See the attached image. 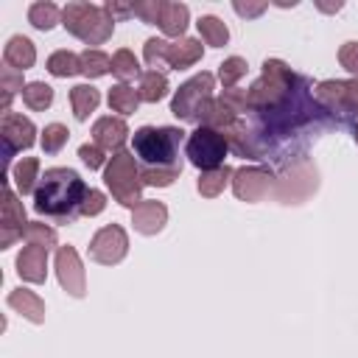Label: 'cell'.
Here are the masks:
<instances>
[{
	"label": "cell",
	"instance_id": "cell-1",
	"mask_svg": "<svg viewBox=\"0 0 358 358\" xmlns=\"http://www.w3.org/2000/svg\"><path fill=\"white\" fill-rule=\"evenodd\" d=\"M87 190L90 187L73 168H48L34 190V210L39 215L70 221L81 210Z\"/></svg>",
	"mask_w": 358,
	"mask_h": 358
},
{
	"label": "cell",
	"instance_id": "cell-2",
	"mask_svg": "<svg viewBox=\"0 0 358 358\" xmlns=\"http://www.w3.org/2000/svg\"><path fill=\"white\" fill-rule=\"evenodd\" d=\"M185 131L176 126H143L131 137V148L143 168H182L179 145Z\"/></svg>",
	"mask_w": 358,
	"mask_h": 358
},
{
	"label": "cell",
	"instance_id": "cell-3",
	"mask_svg": "<svg viewBox=\"0 0 358 358\" xmlns=\"http://www.w3.org/2000/svg\"><path fill=\"white\" fill-rule=\"evenodd\" d=\"M62 25L87 45H101L115 31V20L109 17V11L92 3H67L62 11Z\"/></svg>",
	"mask_w": 358,
	"mask_h": 358
},
{
	"label": "cell",
	"instance_id": "cell-4",
	"mask_svg": "<svg viewBox=\"0 0 358 358\" xmlns=\"http://www.w3.org/2000/svg\"><path fill=\"white\" fill-rule=\"evenodd\" d=\"M103 182L112 190V196L123 204V207H137L140 204V190H143V179H140V168L134 162V154L129 151H117L106 171H103Z\"/></svg>",
	"mask_w": 358,
	"mask_h": 358
},
{
	"label": "cell",
	"instance_id": "cell-5",
	"mask_svg": "<svg viewBox=\"0 0 358 358\" xmlns=\"http://www.w3.org/2000/svg\"><path fill=\"white\" fill-rule=\"evenodd\" d=\"M227 151H229V143H227L224 131L199 126V129L187 137V159H190V165H196L201 173L221 168Z\"/></svg>",
	"mask_w": 358,
	"mask_h": 358
},
{
	"label": "cell",
	"instance_id": "cell-6",
	"mask_svg": "<svg viewBox=\"0 0 358 358\" xmlns=\"http://www.w3.org/2000/svg\"><path fill=\"white\" fill-rule=\"evenodd\" d=\"M213 87H215L213 73H199V76L187 78V81L176 90V95H173L171 112H173L179 120H196L199 106H201L207 98H213Z\"/></svg>",
	"mask_w": 358,
	"mask_h": 358
},
{
	"label": "cell",
	"instance_id": "cell-7",
	"mask_svg": "<svg viewBox=\"0 0 358 358\" xmlns=\"http://www.w3.org/2000/svg\"><path fill=\"white\" fill-rule=\"evenodd\" d=\"M319 185V176H316V168L308 162V159H299L294 165L285 168V173L277 179V196L282 201H299L305 199L308 193H313Z\"/></svg>",
	"mask_w": 358,
	"mask_h": 358
},
{
	"label": "cell",
	"instance_id": "cell-8",
	"mask_svg": "<svg viewBox=\"0 0 358 358\" xmlns=\"http://www.w3.org/2000/svg\"><path fill=\"white\" fill-rule=\"evenodd\" d=\"M129 252V238L126 229L120 224H109L103 229L95 232V238L90 241V257L101 266H115L126 257Z\"/></svg>",
	"mask_w": 358,
	"mask_h": 358
},
{
	"label": "cell",
	"instance_id": "cell-9",
	"mask_svg": "<svg viewBox=\"0 0 358 358\" xmlns=\"http://www.w3.org/2000/svg\"><path fill=\"white\" fill-rule=\"evenodd\" d=\"M56 277H59V285H62L70 296L81 299V296L87 294L84 266H81L78 252H76L73 246H59V252H56Z\"/></svg>",
	"mask_w": 358,
	"mask_h": 358
},
{
	"label": "cell",
	"instance_id": "cell-10",
	"mask_svg": "<svg viewBox=\"0 0 358 358\" xmlns=\"http://www.w3.org/2000/svg\"><path fill=\"white\" fill-rule=\"evenodd\" d=\"M271 185H274V176L266 168H257V165L238 168L232 173V190H235V196L241 201H260V199H266Z\"/></svg>",
	"mask_w": 358,
	"mask_h": 358
},
{
	"label": "cell",
	"instance_id": "cell-11",
	"mask_svg": "<svg viewBox=\"0 0 358 358\" xmlns=\"http://www.w3.org/2000/svg\"><path fill=\"white\" fill-rule=\"evenodd\" d=\"M28 221H25V210H22V201L17 199V193L6 185L3 187V210H0V246H11L17 238H22Z\"/></svg>",
	"mask_w": 358,
	"mask_h": 358
},
{
	"label": "cell",
	"instance_id": "cell-12",
	"mask_svg": "<svg viewBox=\"0 0 358 358\" xmlns=\"http://www.w3.org/2000/svg\"><path fill=\"white\" fill-rule=\"evenodd\" d=\"M0 134H3V145H6V157H11L14 151H22V148H31L34 145V123L17 112H3V120H0Z\"/></svg>",
	"mask_w": 358,
	"mask_h": 358
},
{
	"label": "cell",
	"instance_id": "cell-13",
	"mask_svg": "<svg viewBox=\"0 0 358 358\" xmlns=\"http://www.w3.org/2000/svg\"><path fill=\"white\" fill-rule=\"evenodd\" d=\"M168 221V207L157 199H145L131 210V224L140 235H157Z\"/></svg>",
	"mask_w": 358,
	"mask_h": 358
},
{
	"label": "cell",
	"instance_id": "cell-14",
	"mask_svg": "<svg viewBox=\"0 0 358 358\" xmlns=\"http://www.w3.org/2000/svg\"><path fill=\"white\" fill-rule=\"evenodd\" d=\"M92 137H95V143L103 148V151H123V143H126V137H129V126L123 123V117H112V115H106V117H98L95 120V126H92Z\"/></svg>",
	"mask_w": 358,
	"mask_h": 358
},
{
	"label": "cell",
	"instance_id": "cell-15",
	"mask_svg": "<svg viewBox=\"0 0 358 358\" xmlns=\"http://www.w3.org/2000/svg\"><path fill=\"white\" fill-rule=\"evenodd\" d=\"M196 120L199 126H207V129H215V131H227L238 123V115L224 103V98H207L199 112H196Z\"/></svg>",
	"mask_w": 358,
	"mask_h": 358
},
{
	"label": "cell",
	"instance_id": "cell-16",
	"mask_svg": "<svg viewBox=\"0 0 358 358\" xmlns=\"http://www.w3.org/2000/svg\"><path fill=\"white\" fill-rule=\"evenodd\" d=\"M17 274L28 282H45V277H48V249L25 246L17 255Z\"/></svg>",
	"mask_w": 358,
	"mask_h": 358
},
{
	"label": "cell",
	"instance_id": "cell-17",
	"mask_svg": "<svg viewBox=\"0 0 358 358\" xmlns=\"http://www.w3.org/2000/svg\"><path fill=\"white\" fill-rule=\"evenodd\" d=\"M6 302H8V308H14L17 313H22L28 322H34V324H42L45 322V302L34 294V291H28V288H14L8 296H6Z\"/></svg>",
	"mask_w": 358,
	"mask_h": 358
},
{
	"label": "cell",
	"instance_id": "cell-18",
	"mask_svg": "<svg viewBox=\"0 0 358 358\" xmlns=\"http://www.w3.org/2000/svg\"><path fill=\"white\" fill-rule=\"evenodd\" d=\"M3 62L8 64V67H14V70H28V67H34V62H36V48H34V42L28 39V36H11L8 39V45H6V50H3Z\"/></svg>",
	"mask_w": 358,
	"mask_h": 358
},
{
	"label": "cell",
	"instance_id": "cell-19",
	"mask_svg": "<svg viewBox=\"0 0 358 358\" xmlns=\"http://www.w3.org/2000/svg\"><path fill=\"white\" fill-rule=\"evenodd\" d=\"M316 101L322 106H327L330 112H338L341 117H350V106H347V84L344 81H319L316 84Z\"/></svg>",
	"mask_w": 358,
	"mask_h": 358
},
{
	"label": "cell",
	"instance_id": "cell-20",
	"mask_svg": "<svg viewBox=\"0 0 358 358\" xmlns=\"http://www.w3.org/2000/svg\"><path fill=\"white\" fill-rule=\"evenodd\" d=\"M199 59H201V42L199 39H176L173 45H168L165 64L171 70H185V67L196 64Z\"/></svg>",
	"mask_w": 358,
	"mask_h": 358
},
{
	"label": "cell",
	"instance_id": "cell-21",
	"mask_svg": "<svg viewBox=\"0 0 358 358\" xmlns=\"http://www.w3.org/2000/svg\"><path fill=\"white\" fill-rule=\"evenodd\" d=\"M70 103H73V115H76L78 120H87V117L98 109L101 92H98L92 84H78V87L70 90Z\"/></svg>",
	"mask_w": 358,
	"mask_h": 358
},
{
	"label": "cell",
	"instance_id": "cell-22",
	"mask_svg": "<svg viewBox=\"0 0 358 358\" xmlns=\"http://www.w3.org/2000/svg\"><path fill=\"white\" fill-rule=\"evenodd\" d=\"M187 6L185 3H165L162 8V17H159V28L165 36H182L185 28H187Z\"/></svg>",
	"mask_w": 358,
	"mask_h": 358
},
{
	"label": "cell",
	"instance_id": "cell-23",
	"mask_svg": "<svg viewBox=\"0 0 358 358\" xmlns=\"http://www.w3.org/2000/svg\"><path fill=\"white\" fill-rule=\"evenodd\" d=\"M137 95H140V101H145V103L162 101V98L168 95V78H165V73H159V70H145V73L140 76Z\"/></svg>",
	"mask_w": 358,
	"mask_h": 358
},
{
	"label": "cell",
	"instance_id": "cell-24",
	"mask_svg": "<svg viewBox=\"0 0 358 358\" xmlns=\"http://www.w3.org/2000/svg\"><path fill=\"white\" fill-rule=\"evenodd\" d=\"M232 168L229 165H221V168H215V171H204L201 176H199V193L204 196V199H215L218 193H224V187L232 182Z\"/></svg>",
	"mask_w": 358,
	"mask_h": 358
},
{
	"label": "cell",
	"instance_id": "cell-25",
	"mask_svg": "<svg viewBox=\"0 0 358 358\" xmlns=\"http://www.w3.org/2000/svg\"><path fill=\"white\" fill-rule=\"evenodd\" d=\"M36 173H39V159L36 157H25L14 165L11 171V179L17 185V190L25 196V193H34L36 190Z\"/></svg>",
	"mask_w": 358,
	"mask_h": 358
},
{
	"label": "cell",
	"instance_id": "cell-26",
	"mask_svg": "<svg viewBox=\"0 0 358 358\" xmlns=\"http://www.w3.org/2000/svg\"><path fill=\"white\" fill-rule=\"evenodd\" d=\"M48 73L56 78H70V76L81 73V56H76L70 50H56L48 59Z\"/></svg>",
	"mask_w": 358,
	"mask_h": 358
},
{
	"label": "cell",
	"instance_id": "cell-27",
	"mask_svg": "<svg viewBox=\"0 0 358 358\" xmlns=\"http://www.w3.org/2000/svg\"><path fill=\"white\" fill-rule=\"evenodd\" d=\"M22 103L34 112H42L53 103V87H48L45 81H31L22 87Z\"/></svg>",
	"mask_w": 358,
	"mask_h": 358
},
{
	"label": "cell",
	"instance_id": "cell-28",
	"mask_svg": "<svg viewBox=\"0 0 358 358\" xmlns=\"http://www.w3.org/2000/svg\"><path fill=\"white\" fill-rule=\"evenodd\" d=\"M137 103H140V95H137L134 87H129V84H115V87L109 90V109H112V112L131 115V112L137 109Z\"/></svg>",
	"mask_w": 358,
	"mask_h": 358
},
{
	"label": "cell",
	"instance_id": "cell-29",
	"mask_svg": "<svg viewBox=\"0 0 358 358\" xmlns=\"http://www.w3.org/2000/svg\"><path fill=\"white\" fill-rule=\"evenodd\" d=\"M199 34H201V39L207 42V45H213V48H221V45H227V39H229V31H227V25L218 20V17H213V14H204V17H199Z\"/></svg>",
	"mask_w": 358,
	"mask_h": 358
},
{
	"label": "cell",
	"instance_id": "cell-30",
	"mask_svg": "<svg viewBox=\"0 0 358 358\" xmlns=\"http://www.w3.org/2000/svg\"><path fill=\"white\" fill-rule=\"evenodd\" d=\"M112 70V59L103 53V50H84L81 53V73L87 76V78H101V76H106Z\"/></svg>",
	"mask_w": 358,
	"mask_h": 358
},
{
	"label": "cell",
	"instance_id": "cell-31",
	"mask_svg": "<svg viewBox=\"0 0 358 358\" xmlns=\"http://www.w3.org/2000/svg\"><path fill=\"white\" fill-rule=\"evenodd\" d=\"M28 20H31L34 28H39V31H50V28L62 20V11H59L53 3H34V6L28 8Z\"/></svg>",
	"mask_w": 358,
	"mask_h": 358
},
{
	"label": "cell",
	"instance_id": "cell-32",
	"mask_svg": "<svg viewBox=\"0 0 358 358\" xmlns=\"http://www.w3.org/2000/svg\"><path fill=\"white\" fill-rule=\"evenodd\" d=\"M112 73L120 78V84H126V81L134 78V76H143V73H140V64H137V56H134L129 48H120V50L112 56Z\"/></svg>",
	"mask_w": 358,
	"mask_h": 358
},
{
	"label": "cell",
	"instance_id": "cell-33",
	"mask_svg": "<svg viewBox=\"0 0 358 358\" xmlns=\"http://www.w3.org/2000/svg\"><path fill=\"white\" fill-rule=\"evenodd\" d=\"M246 59H241V56H229V59H224L221 64H218V78H221V84H224V90H232L243 76H246Z\"/></svg>",
	"mask_w": 358,
	"mask_h": 358
},
{
	"label": "cell",
	"instance_id": "cell-34",
	"mask_svg": "<svg viewBox=\"0 0 358 358\" xmlns=\"http://www.w3.org/2000/svg\"><path fill=\"white\" fill-rule=\"evenodd\" d=\"M22 238H25L28 246H42V249L56 246V229L48 227V224H42V221H31V224L25 227Z\"/></svg>",
	"mask_w": 358,
	"mask_h": 358
},
{
	"label": "cell",
	"instance_id": "cell-35",
	"mask_svg": "<svg viewBox=\"0 0 358 358\" xmlns=\"http://www.w3.org/2000/svg\"><path fill=\"white\" fill-rule=\"evenodd\" d=\"M67 137H70L67 126H62V123H48L45 131H42V151H45V154H59V151L67 145Z\"/></svg>",
	"mask_w": 358,
	"mask_h": 358
},
{
	"label": "cell",
	"instance_id": "cell-36",
	"mask_svg": "<svg viewBox=\"0 0 358 358\" xmlns=\"http://www.w3.org/2000/svg\"><path fill=\"white\" fill-rule=\"evenodd\" d=\"M182 168H143L140 171V179L143 185H151V187H168L173 185V179H179Z\"/></svg>",
	"mask_w": 358,
	"mask_h": 358
},
{
	"label": "cell",
	"instance_id": "cell-37",
	"mask_svg": "<svg viewBox=\"0 0 358 358\" xmlns=\"http://www.w3.org/2000/svg\"><path fill=\"white\" fill-rule=\"evenodd\" d=\"M0 81H3V112H8V103H11L14 92L25 87V84H22V73L6 64V67L0 70Z\"/></svg>",
	"mask_w": 358,
	"mask_h": 358
},
{
	"label": "cell",
	"instance_id": "cell-38",
	"mask_svg": "<svg viewBox=\"0 0 358 358\" xmlns=\"http://www.w3.org/2000/svg\"><path fill=\"white\" fill-rule=\"evenodd\" d=\"M131 6H134V14H137L143 22H148V25H159L165 0H143V3H131Z\"/></svg>",
	"mask_w": 358,
	"mask_h": 358
},
{
	"label": "cell",
	"instance_id": "cell-39",
	"mask_svg": "<svg viewBox=\"0 0 358 358\" xmlns=\"http://www.w3.org/2000/svg\"><path fill=\"white\" fill-rule=\"evenodd\" d=\"M103 207H106V196H103L101 190L90 187V190H87V196H84V201H81V210H78V215H87V218H92V215L103 213Z\"/></svg>",
	"mask_w": 358,
	"mask_h": 358
},
{
	"label": "cell",
	"instance_id": "cell-40",
	"mask_svg": "<svg viewBox=\"0 0 358 358\" xmlns=\"http://www.w3.org/2000/svg\"><path fill=\"white\" fill-rule=\"evenodd\" d=\"M143 56H145V62H148V64L157 70L159 64H165V56H168V42H165V39H148V42H145V53H143Z\"/></svg>",
	"mask_w": 358,
	"mask_h": 358
},
{
	"label": "cell",
	"instance_id": "cell-41",
	"mask_svg": "<svg viewBox=\"0 0 358 358\" xmlns=\"http://www.w3.org/2000/svg\"><path fill=\"white\" fill-rule=\"evenodd\" d=\"M221 98H224V103H227L235 115H238V112H249V92H246V90H235V87H232V90H224Z\"/></svg>",
	"mask_w": 358,
	"mask_h": 358
},
{
	"label": "cell",
	"instance_id": "cell-42",
	"mask_svg": "<svg viewBox=\"0 0 358 358\" xmlns=\"http://www.w3.org/2000/svg\"><path fill=\"white\" fill-rule=\"evenodd\" d=\"M78 157H81V162H84L87 168H101V165H103V148H101L98 143H84V145L78 148Z\"/></svg>",
	"mask_w": 358,
	"mask_h": 358
},
{
	"label": "cell",
	"instance_id": "cell-43",
	"mask_svg": "<svg viewBox=\"0 0 358 358\" xmlns=\"http://www.w3.org/2000/svg\"><path fill=\"white\" fill-rule=\"evenodd\" d=\"M338 62H341L344 70L358 76V42H344L341 50H338Z\"/></svg>",
	"mask_w": 358,
	"mask_h": 358
},
{
	"label": "cell",
	"instance_id": "cell-44",
	"mask_svg": "<svg viewBox=\"0 0 358 358\" xmlns=\"http://www.w3.org/2000/svg\"><path fill=\"white\" fill-rule=\"evenodd\" d=\"M232 8L241 14V17H260L266 8H268V3H232Z\"/></svg>",
	"mask_w": 358,
	"mask_h": 358
},
{
	"label": "cell",
	"instance_id": "cell-45",
	"mask_svg": "<svg viewBox=\"0 0 358 358\" xmlns=\"http://www.w3.org/2000/svg\"><path fill=\"white\" fill-rule=\"evenodd\" d=\"M344 84H347V106H350V115H352V112H358V76L344 81Z\"/></svg>",
	"mask_w": 358,
	"mask_h": 358
},
{
	"label": "cell",
	"instance_id": "cell-46",
	"mask_svg": "<svg viewBox=\"0 0 358 358\" xmlns=\"http://www.w3.org/2000/svg\"><path fill=\"white\" fill-rule=\"evenodd\" d=\"M103 8L109 11L112 20H115V17H129V14H134V6H123V3H106Z\"/></svg>",
	"mask_w": 358,
	"mask_h": 358
},
{
	"label": "cell",
	"instance_id": "cell-47",
	"mask_svg": "<svg viewBox=\"0 0 358 358\" xmlns=\"http://www.w3.org/2000/svg\"><path fill=\"white\" fill-rule=\"evenodd\" d=\"M355 143H358V123H355Z\"/></svg>",
	"mask_w": 358,
	"mask_h": 358
}]
</instances>
